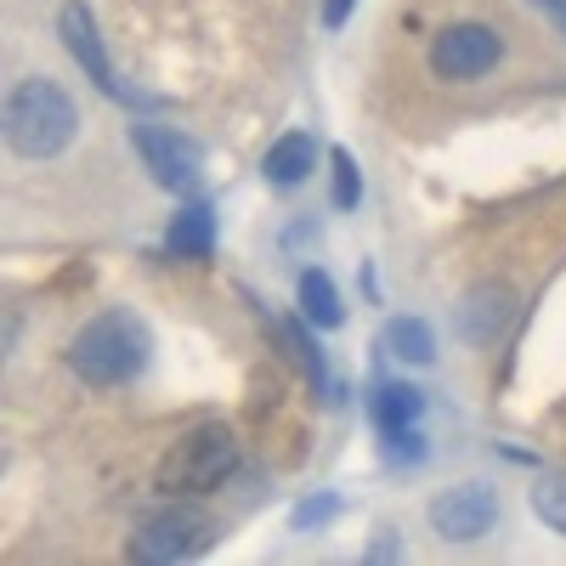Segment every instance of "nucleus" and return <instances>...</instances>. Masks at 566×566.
Here are the masks:
<instances>
[{
	"label": "nucleus",
	"mask_w": 566,
	"mask_h": 566,
	"mask_svg": "<svg viewBox=\"0 0 566 566\" xmlns=\"http://www.w3.org/2000/svg\"><path fill=\"white\" fill-rule=\"evenodd\" d=\"M340 510V499H306V504H295V533H306V527H317V522H328V515Z\"/></svg>",
	"instance_id": "a211bd4d"
},
{
	"label": "nucleus",
	"mask_w": 566,
	"mask_h": 566,
	"mask_svg": "<svg viewBox=\"0 0 566 566\" xmlns=\"http://www.w3.org/2000/svg\"><path fill=\"white\" fill-rule=\"evenodd\" d=\"M504 57V40L488 23H448L431 40V69L442 80H482L488 69H499Z\"/></svg>",
	"instance_id": "423d86ee"
},
{
	"label": "nucleus",
	"mask_w": 566,
	"mask_h": 566,
	"mask_svg": "<svg viewBox=\"0 0 566 566\" xmlns=\"http://www.w3.org/2000/svg\"><path fill=\"white\" fill-rule=\"evenodd\" d=\"M165 244H170V255H181V261H205V255L216 250V210H210V205H181V216H176L170 232H165Z\"/></svg>",
	"instance_id": "9b49d317"
},
{
	"label": "nucleus",
	"mask_w": 566,
	"mask_h": 566,
	"mask_svg": "<svg viewBox=\"0 0 566 566\" xmlns=\"http://www.w3.org/2000/svg\"><path fill=\"white\" fill-rule=\"evenodd\" d=\"M533 510L544 515V527L566 533V476H544V482L533 488Z\"/></svg>",
	"instance_id": "2eb2a0df"
},
{
	"label": "nucleus",
	"mask_w": 566,
	"mask_h": 566,
	"mask_svg": "<svg viewBox=\"0 0 566 566\" xmlns=\"http://www.w3.org/2000/svg\"><path fill=\"white\" fill-rule=\"evenodd\" d=\"M533 7H538V12H544V18L560 29V34H566V0H533Z\"/></svg>",
	"instance_id": "aec40b11"
},
{
	"label": "nucleus",
	"mask_w": 566,
	"mask_h": 566,
	"mask_svg": "<svg viewBox=\"0 0 566 566\" xmlns=\"http://www.w3.org/2000/svg\"><path fill=\"white\" fill-rule=\"evenodd\" d=\"M148 346L154 340H148V328H142V317L103 312L69 340V368L85 386H125L148 368Z\"/></svg>",
	"instance_id": "f257e3e1"
},
{
	"label": "nucleus",
	"mask_w": 566,
	"mask_h": 566,
	"mask_svg": "<svg viewBox=\"0 0 566 566\" xmlns=\"http://www.w3.org/2000/svg\"><path fill=\"white\" fill-rule=\"evenodd\" d=\"M328 165H335V205H340V210H357L363 187H357V165H352V154L335 148V154H328Z\"/></svg>",
	"instance_id": "dca6fc26"
},
{
	"label": "nucleus",
	"mask_w": 566,
	"mask_h": 566,
	"mask_svg": "<svg viewBox=\"0 0 566 566\" xmlns=\"http://www.w3.org/2000/svg\"><path fill=\"white\" fill-rule=\"evenodd\" d=\"M232 470H239V437L227 431V424H199V431H187L165 459H159V488L165 493H210L221 488Z\"/></svg>",
	"instance_id": "7ed1b4c3"
},
{
	"label": "nucleus",
	"mask_w": 566,
	"mask_h": 566,
	"mask_svg": "<svg viewBox=\"0 0 566 566\" xmlns=\"http://www.w3.org/2000/svg\"><path fill=\"white\" fill-rule=\"evenodd\" d=\"M493 522H499V493L482 488V482H464V488H453L431 504V527L448 544H476V538L493 533Z\"/></svg>",
	"instance_id": "0eeeda50"
},
{
	"label": "nucleus",
	"mask_w": 566,
	"mask_h": 566,
	"mask_svg": "<svg viewBox=\"0 0 566 566\" xmlns=\"http://www.w3.org/2000/svg\"><path fill=\"white\" fill-rule=\"evenodd\" d=\"M7 142H12V154L23 159H52L63 154L74 130H80V108L63 85L52 80H23L12 85V97H7Z\"/></svg>",
	"instance_id": "f03ea898"
},
{
	"label": "nucleus",
	"mask_w": 566,
	"mask_h": 566,
	"mask_svg": "<svg viewBox=\"0 0 566 566\" xmlns=\"http://www.w3.org/2000/svg\"><path fill=\"white\" fill-rule=\"evenodd\" d=\"M57 29H63V45L80 57V69L97 80L114 103H130V91L114 80V63H108V52H103V40H97V18H91V7H80V0H69V7L57 12Z\"/></svg>",
	"instance_id": "6e6552de"
},
{
	"label": "nucleus",
	"mask_w": 566,
	"mask_h": 566,
	"mask_svg": "<svg viewBox=\"0 0 566 566\" xmlns=\"http://www.w3.org/2000/svg\"><path fill=\"white\" fill-rule=\"evenodd\" d=\"M261 170H266L272 187H301V181L317 170V142H312L306 130L277 136L272 148H266V159H261Z\"/></svg>",
	"instance_id": "9d476101"
},
{
	"label": "nucleus",
	"mask_w": 566,
	"mask_h": 566,
	"mask_svg": "<svg viewBox=\"0 0 566 566\" xmlns=\"http://www.w3.org/2000/svg\"><path fill=\"white\" fill-rule=\"evenodd\" d=\"M380 437H386V459H391V464H402V459H408V464H419V459H424V437H419V424H408V431H380Z\"/></svg>",
	"instance_id": "f3484780"
},
{
	"label": "nucleus",
	"mask_w": 566,
	"mask_h": 566,
	"mask_svg": "<svg viewBox=\"0 0 566 566\" xmlns=\"http://www.w3.org/2000/svg\"><path fill=\"white\" fill-rule=\"evenodd\" d=\"M386 352L397 357V363H437V335H431V323H424V317H391L386 323Z\"/></svg>",
	"instance_id": "4468645a"
},
{
	"label": "nucleus",
	"mask_w": 566,
	"mask_h": 566,
	"mask_svg": "<svg viewBox=\"0 0 566 566\" xmlns=\"http://www.w3.org/2000/svg\"><path fill=\"white\" fill-rule=\"evenodd\" d=\"M301 312H306V323H317V328H340V323H346V306H340L335 277L317 272V266H306V272H301Z\"/></svg>",
	"instance_id": "ddd939ff"
},
{
	"label": "nucleus",
	"mask_w": 566,
	"mask_h": 566,
	"mask_svg": "<svg viewBox=\"0 0 566 566\" xmlns=\"http://www.w3.org/2000/svg\"><path fill=\"white\" fill-rule=\"evenodd\" d=\"M419 413H424V391L413 386H380L368 397V419L380 431H408V424H419Z\"/></svg>",
	"instance_id": "f8f14e48"
},
{
	"label": "nucleus",
	"mask_w": 566,
	"mask_h": 566,
	"mask_svg": "<svg viewBox=\"0 0 566 566\" xmlns=\"http://www.w3.org/2000/svg\"><path fill=\"white\" fill-rule=\"evenodd\" d=\"M510 323V290H499V283H482V290H470L464 306H459V335L470 346H493L504 335Z\"/></svg>",
	"instance_id": "1a4fd4ad"
},
{
	"label": "nucleus",
	"mask_w": 566,
	"mask_h": 566,
	"mask_svg": "<svg viewBox=\"0 0 566 566\" xmlns=\"http://www.w3.org/2000/svg\"><path fill=\"white\" fill-rule=\"evenodd\" d=\"M210 538H216V522H210L205 510H193V504H165V510H154L148 522L136 527L130 555H136V560H193V555L210 549Z\"/></svg>",
	"instance_id": "20e7f679"
},
{
	"label": "nucleus",
	"mask_w": 566,
	"mask_h": 566,
	"mask_svg": "<svg viewBox=\"0 0 566 566\" xmlns=\"http://www.w3.org/2000/svg\"><path fill=\"white\" fill-rule=\"evenodd\" d=\"M130 148L142 154V165H148V176L159 187H170V193H181V187H193L199 170H205V148L193 136H181L170 125H130Z\"/></svg>",
	"instance_id": "39448f33"
},
{
	"label": "nucleus",
	"mask_w": 566,
	"mask_h": 566,
	"mask_svg": "<svg viewBox=\"0 0 566 566\" xmlns=\"http://www.w3.org/2000/svg\"><path fill=\"white\" fill-rule=\"evenodd\" d=\"M346 18H352V0H323V23L328 29H346Z\"/></svg>",
	"instance_id": "6ab92c4d"
}]
</instances>
